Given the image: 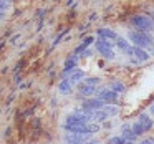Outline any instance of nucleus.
Listing matches in <instances>:
<instances>
[{
    "mask_svg": "<svg viewBox=\"0 0 154 144\" xmlns=\"http://www.w3.org/2000/svg\"><path fill=\"white\" fill-rule=\"evenodd\" d=\"M128 38L133 41V47H139V48L154 47V40L147 32H139V30L129 32V33H128Z\"/></svg>",
    "mask_w": 154,
    "mask_h": 144,
    "instance_id": "nucleus-1",
    "label": "nucleus"
},
{
    "mask_svg": "<svg viewBox=\"0 0 154 144\" xmlns=\"http://www.w3.org/2000/svg\"><path fill=\"white\" fill-rule=\"evenodd\" d=\"M131 23L136 27V30L147 32V33L154 28L152 27V20H151L149 17H146V15H134V17L131 18Z\"/></svg>",
    "mask_w": 154,
    "mask_h": 144,
    "instance_id": "nucleus-2",
    "label": "nucleus"
},
{
    "mask_svg": "<svg viewBox=\"0 0 154 144\" xmlns=\"http://www.w3.org/2000/svg\"><path fill=\"white\" fill-rule=\"evenodd\" d=\"M104 108V103L100 100V98H91V100H86L83 103V109H90V111H100Z\"/></svg>",
    "mask_w": 154,
    "mask_h": 144,
    "instance_id": "nucleus-3",
    "label": "nucleus"
},
{
    "mask_svg": "<svg viewBox=\"0 0 154 144\" xmlns=\"http://www.w3.org/2000/svg\"><path fill=\"white\" fill-rule=\"evenodd\" d=\"M98 98H100L103 103H114V101L118 100V93L113 90H101Z\"/></svg>",
    "mask_w": 154,
    "mask_h": 144,
    "instance_id": "nucleus-4",
    "label": "nucleus"
},
{
    "mask_svg": "<svg viewBox=\"0 0 154 144\" xmlns=\"http://www.w3.org/2000/svg\"><path fill=\"white\" fill-rule=\"evenodd\" d=\"M78 91H80L81 96H93V94L98 93V86H88L85 83L78 84Z\"/></svg>",
    "mask_w": 154,
    "mask_h": 144,
    "instance_id": "nucleus-5",
    "label": "nucleus"
},
{
    "mask_svg": "<svg viewBox=\"0 0 154 144\" xmlns=\"http://www.w3.org/2000/svg\"><path fill=\"white\" fill-rule=\"evenodd\" d=\"M96 33H98V37H100V38H106V40H118L116 32L111 30V28H98Z\"/></svg>",
    "mask_w": 154,
    "mask_h": 144,
    "instance_id": "nucleus-6",
    "label": "nucleus"
},
{
    "mask_svg": "<svg viewBox=\"0 0 154 144\" xmlns=\"http://www.w3.org/2000/svg\"><path fill=\"white\" fill-rule=\"evenodd\" d=\"M137 121L141 123V126H143L144 133H146V131H151V129H152V124H154V121L151 119V118L147 116L146 113H141V114H139V118H137Z\"/></svg>",
    "mask_w": 154,
    "mask_h": 144,
    "instance_id": "nucleus-7",
    "label": "nucleus"
},
{
    "mask_svg": "<svg viewBox=\"0 0 154 144\" xmlns=\"http://www.w3.org/2000/svg\"><path fill=\"white\" fill-rule=\"evenodd\" d=\"M88 134H68V136H65V141H66L68 144H81L85 139H88Z\"/></svg>",
    "mask_w": 154,
    "mask_h": 144,
    "instance_id": "nucleus-8",
    "label": "nucleus"
},
{
    "mask_svg": "<svg viewBox=\"0 0 154 144\" xmlns=\"http://www.w3.org/2000/svg\"><path fill=\"white\" fill-rule=\"evenodd\" d=\"M133 58H136V60H139V61H147L151 57H149V53H147L144 48L133 47Z\"/></svg>",
    "mask_w": 154,
    "mask_h": 144,
    "instance_id": "nucleus-9",
    "label": "nucleus"
},
{
    "mask_svg": "<svg viewBox=\"0 0 154 144\" xmlns=\"http://www.w3.org/2000/svg\"><path fill=\"white\" fill-rule=\"evenodd\" d=\"M76 63H78V58L75 57V55H71L70 58H66V61H65V70H63V73L68 75L70 71H73L75 68H76Z\"/></svg>",
    "mask_w": 154,
    "mask_h": 144,
    "instance_id": "nucleus-10",
    "label": "nucleus"
},
{
    "mask_svg": "<svg viewBox=\"0 0 154 144\" xmlns=\"http://www.w3.org/2000/svg\"><path fill=\"white\" fill-rule=\"evenodd\" d=\"M108 116H109V114H108L104 109H100V111H94L93 113V119L91 121H94V123L100 124V123H104V121L108 119Z\"/></svg>",
    "mask_w": 154,
    "mask_h": 144,
    "instance_id": "nucleus-11",
    "label": "nucleus"
},
{
    "mask_svg": "<svg viewBox=\"0 0 154 144\" xmlns=\"http://www.w3.org/2000/svg\"><path fill=\"white\" fill-rule=\"evenodd\" d=\"M83 78H85V71H83V70H73V71H71V76L68 78V81L73 84V83H78V81H81Z\"/></svg>",
    "mask_w": 154,
    "mask_h": 144,
    "instance_id": "nucleus-12",
    "label": "nucleus"
},
{
    "mask_svg": "<svg viewBox=\"0 0 154 144\" xmlns=\"http://www.w3.org/2000/svg\"><path fill=\"white\" fill-rule=\"evenodd\" d=\"M123 137H124V141H133L134 142V139H136V134L133 133V129H131V126H128V124H124L123 126Z\"/></svg>",
    "mask_w": 154,
    "mask_h": 144,
    "instance_id": "nucleus-13",
    "label": "nucleus"
},
{
    "mask_svg": "<svg viewBox=\"0 0 154 144\" xmlns=\"http://www.w3.org/2000/svg\"><path fill=\"white\" fill-rule=\"evenodd\" d=\"M93 41H94V38H93V37H88V38H85V40L81 41V45H78V47L75 48V55H76V53H81V51H85V48H86L88 45H91Z\"/></svg>",
    "mask_w": 154,
    "mask_h": 144,
    "instance_id": "nucleus-14",
    "label": "nucleus"
},
{
    "mask_svg": "<svg viewBox=\"0 0 154 144\" xmlns=\"http://www.w3.org/2000/svg\"><path fill=\"white\" fill-rule=\"evenodd\" d=\"M58 90H60L61 94H70L71 93V83L68 80H63L60 84H58Z\"/></svg>",
    "mask_w": 154,
    "mask_h": 144,
    "instance_id": "nucleus-15",
    "label": "nucleus"
},
{
    "mask_svg": "<svg viewBox=\"0 0 154 144\" xmlns=\"http://www.w3.org/2000/svg\"><path fill=\"white\" fill-rule=\"evenodd\" d=\"M96 50L100 51V53L103 55L104 58H108V60H113V58H114V53H113V50H111V48H103V47H96Z\"/></svg>",
    "mask_w": 154,
    "mask_h": 144,
    "instance_id": "nucleus-16",
    "label": "nucleus"
},
{
    "mask_svg": "<svg viewBox=\"0 0 154 144\" xmlns=\"http://www.w3.org/2000/svg\"><path fill=\"white\" fill-rule=\"evenodd\" d=\"M94 45L96 47H103V48H113L114 43H111V40H106V38H98V41Z\"/></svg>",
    "mask_w": 154,
    "mask_h": 144,
    "instance_id": "nucleus-17",
    "label": "nucleus"
},
{
    "mask_svg": "<svg viewBox=\"0 0 154 144\" xmlns=\"http://www.w3.org/2000/svg\"><path fill=\"white\" fill-rule=\"evenodd\" d=\"M116 47H118V48H121L123 51H126L128 48L131 47V45L128 43V40H124V38H119V37H118V40H116Z\"/></svg>",
    "mask_w": 154,
    "mask_h": 144,
    "instance_id": "nucleus-18",
    "label": "nucleus"
},
{
    "mask_svg": "<svg viewBox=\"0 0 154 144\" xmlns=\"http://www.w3.org/2000/svg\"><path fill=\"white\" fill-rule=\"evenodd\" d=\"M131 129H133V133L136 134V136H141V134L144 133V129H143V126H141V123H139V121H136V123H133V126H131Z\"/></svg>",
    "mask_w": 154,
    "mask_h": 144,
    "instance_id": "nucleus-19",
    "label": "nucleus"
},
{
    "mask_svg": "<svg viewBox=\"0 0 154 144\" xmlns=\"http://www.w3.org/2000/svg\"><path fill=\"white\" fill-rule=\"evenodd\" d=\"M83 83L88 84V86H98V84L101 83V80H100V78H96V76H91V78H86Z\"/></svg>",
    "mask_w": 154,
    "mask_h": 144,
    "instance_id": "nucleus-20",
    "label": "nucleus"
},
{
    "mask_svg": "<svg viewBox=\"0 0 154 144\" xmlns=\"http://www.w3.org/2000/svg\"><path fill=\"white\" fill-rule=\"evenodd\" d=\"M109 90L116 91V93H123V91H124V84L119 83V81H116V83H111V88H109Z\"/></svg>",
    "mask_w": 154,
    "mask_h": 144,
    "instance_id": "nucleus-21",
    "label": "nucleus"
},
{
    "mask_svg": "<svg viewBox=\"0 0 154 144\" xmlns=\"http://www.w3.org/2000/svg\"><path fill=\"white\" fill-rule=\"evenodd\" d=\"M103 109L106 111L109 116H113V114H118V108H116V106H111V104H109V106H104Z\"/></svg>",
    "mask_w": 154,
    "mask_h": 144,
    "instance_id": "nucleus-22",
    "label": "nucleus"
},
{
    "mask_svg": "<svg viewBox=\"0 0 154 144\" xmlns=\"http://www.w3.org/2000/svg\"><path fill=\"white\" fill-rule=\"evenodd\" d=\"M108 144H124V137L123 136H116V137H111Z\"/></svg>",
    "mask_w": 154,
    "mask_h": 144,
    "instance_id": "nucleus-23",
    "label": "nucleus"
},
{
    "mask_svg": "<svg viewBox=\"0 0 154 144\" xmlns=\"http://www.w3.org/2000/svg\"><path fill=\"white\" fill-rule=\"evenodd\" d=\"M10 2H12V0H0V10L5 12L8 7H10Z\"/></svg>",
    "mask_w": 154,
    "mask_h": 144,
    "instance_id": "nucleus-24",
    "label": "nucleus"
},
{
    "mask_svg": "<svg viewBox=\"0 0 154 144\" xmlns=\"http://www.w3.org/2000/svg\"><path fill=\"white\" fill-rule=\"evenodd\" d=\"M66 32H68V30H63V32H61V33L57 37V38H55V41H53V47H55V45H58V43H60V40L63 38V35H66Z\"/></svg>",
    "mask_w": 154,
    "mask_h": 144,
    "instance_id": "nucleus-25",
    "label": "nucleus"
},
{
    "mask_svg": "<svg viewBox=\"0 0 154 144\" xmlns=\"http://www.w3.org/2000/svg\"><path fill=\"white\" fill-rule=\"evenodd\" d=\"M141 144H154V139H144V141H141Z\"/></svg>",
    "mask_w": 154,
    "mask_h": 144,
    "instance_id": "nucleus-26",
    "label": "nucleus"
},
{
    "mask_svg": "<svg viewBox=\"0 0 154 144\" xmlns=\"http://www.w3.org/2000/svg\"><path fill=\"white\" fill-rule=\"evenodd\" d=\"M90 55H91V51H90V50H85L83 53H81V57H83V58H88Z\"/></svg>",
    "mask_w": 154,
    "mask_h": 144,
    "instance_id": "nucleus-27",
    "label": "nucleus"
},
{
    "mask_svg": "<svg viewBox=\"0 0 154 144\" xmlns=\"http://www.w3.org/2000/svg\"><path fill=\"white\" fill-rule=\"evenodd\" d=\"M103 126L108 129V127H111V123H109V121H104V124H103Z\"/></svg>",
    "mask_w": 154,
    "mask_h": 144,
    "instance_id": "nucleus-28",
    "label": "nucleus"
},
{
    "mask_svg": "<svg viewBox=\"0 0 154 144\" xmlns=\"http://www.w3.org/2000/svg\"><path fill=\"white\" fill-rule=\"evenodd\" d=\"M149 111H151V114L154 116V104H151V108H149Z\"/></svg>",
    "mask_w": 154,
    "mask_h": 144,
    "instance_id": "nucleus-29",
    "label": "nucleus"
},
{
    "mask_svg": "<svg viewBox=\"0 0 154 144\" xmlns=\"http://www.w3.org/2000/svg\"><path fill=\"white\" fill-rule=\"evenodd\" d=\"M68 5H70V7H73V5H75V0H68Z\"/></svg>",
    "mask_w": 154,
    "mask_h": 144,
    "instance_id": "nucleus-30",
    "label": "nucleus"
},
{
    "mask_svg": "<svg viewBox=\"0 0 154 144\" xmlns=\"http://www.w3.org/2000/svg\"><path fill=\"white\" fill-rule=\"evenodd\" d=\"M4 15H5V12H2V10H0V20L4 18Z\"/></svg>",
    "mask_w": 154,
    "mask_h": 144,
    "instance_id": "nucleus-31",
    "label": "nucleus"
},
{
    "mask_svg": "<svg viewBox=\"0 0 154 144\" xmlns=\"http://www.w3.org/2000/svg\"><path fill=\"white\" fill-rule=\"evenodd\" d=\"M124 144H134L133 141H124Z\"/></svg>",
    "mask_w": 154,
    "mask_h": 144,
    "instance_id": "nucleus-32",
    "label": "nucleus"
}]
</instances>
